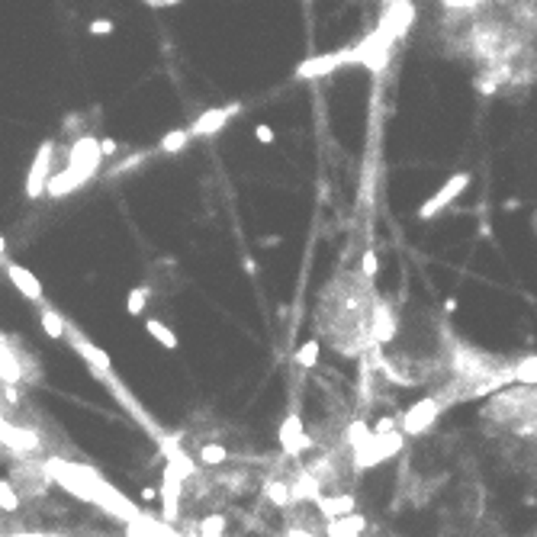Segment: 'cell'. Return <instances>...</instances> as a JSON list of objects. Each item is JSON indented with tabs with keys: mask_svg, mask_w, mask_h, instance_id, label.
Listing matches in <instances>:
<instances>
[{
	"mask_svg": "<svg viewBox=\"0 0 537 537\" xmlns=\"http://www.w3.org/2000/svg\"><path fill=\"white\" fill-rule=\"evenodd\" d=\"M100 142L97 138H77L71 145V158H68V174H71V180L81 187L84 180H90L97 174V168H100Z\"/></svg>",
	"mask_w": 537,
	"mask_h": 537,
	"instance_id": "cell-1",
	"label": "cell"
},
{
	"mask_svg": "<svg viewBox=\"0 0 537 537\" xmlns=\"http://www.w3.org/2000/svg\"><path fill=\"white\" fill-rule=\"evenodd\" d=\"M52 158H55V142L52 138H45L39 151H36V158H32V168L26 174V197L29 200H39L49 187V177H52Z\"/></svg>",
	"mask_w": 537,
	"mask_h": 537,
	"instance_id": "cell-2",
	"label": "cell"
},
{
	"mask_svg": "<svg viewBox=\"0 0 537 537\" xmlns=\"http://www.w3.org/2000/svg\"><path fill=\"white\" fill-rule=\"evenodd\" d=\"M399 451H402V432L373 434L367 447H364V451H358V470H367V466L383 464L386 457H396Z\"/></svg>",
	"mask_w": 537,
	"mask_h": 537,
	"instance_id": "cell-3",
	"label": "cell"
},
{
	"mask_svg": "<svg viewBox=\"0 0 537 537\" xmlns=\"http://www.w3.org/2000/svg\"><path fill=\"white\" fill-rule=\"evenodd\" d=\"M441 415V402H438V396H432V399H421L415 402L405 415H402V432L405 434H421L428 432L434 425V419Z\"/></svg>",
	"mask_w": 537,
	"mask_h": 537,
	"instance_id": "cell-4",
	"label": "cell"
},
{
	"mask_svg": "<svg viewBox=\"0 0 537 537\" xmlns=\"http://www.w3.org/2000/svg\"><path fill=\"white\" fill-rule=\"evenodd\" d=\"M242 106L238 103H229V106H216V110H206V113H200V116L190 123V138L193 136H200V138H206V136H216L219 129H225V123L238 113Z\"/></svg>",
	"mask_w": 537,
	"mask_h": 537,
	"instance_id": "cell-5",
	"label": "cell"
},
{
	"mask_svg": "<svg viewBox=\"0 0 537 537\" xmlns=\"http://www.w3.org/2000/svg\"><path fill=\"white\" fill-rule=\"evenodd\" d=\"M466 187H470V174H453V177L447 180V184H444V187L438 190V193H434L432 200L421 206L419 216H421V219H434V216H438V212H441L451 200H457V197H460V193H464Z\"/></svg>",
	"mask_w": 537,
	"mask_h": 537,
	"instance_id": "cell-6",
	"label": "cell"
},
{
	"mask_svg": "<svg viewBox=\"0 0 537 537\" xmlns=\"http://www.w3.org/2000/svg\"><path fill=\"white\" fill-rule=\"evenodd\" d=\"M64 338H71V348L81 354V358L90 364V370L94 373H110V367H113V360H110V354H106L103 348H97L90 338H84L81 332H68Z\"/></svg>",
	"mask_w": 537,
	"mask_h": 537,
	"instance_id": "cell-7",
	"label": "cell"
},
{
	"mask_svg": "<svg viewBox=\"0 0 537 537\" xmlns=\"http://www.w3.org/2000/svg\"><path fill=\"white\" fill-rule=\"evenodd\" d=\"M280 444H284L286 453H303V451L312 447V438L305 434L303 419H299L296 412H293V415H286L284 425H280Z\"/></svg>",
	"mask_w": 537,
	"mask_h": 537,
	"instance_id": "cell-8",
	"label": "cell"
},
{
	"mask_svg": "<svg viewBox=\"0 0 537 537\" xmlns=\"http://www.w3.org/2000/svg\"><path fill=\"white\" fill-rule=\"evenodd\" d=\"M345 62H351L348 52H332V55H316V58H305L299 68H296V77L299 81H312V77H322V74H332L335 68H341Z\"/></svg>",
	"mask_w": 537,
	"mask_h": 537,
	"instance_id": "cell-9",
	"label": "cell"
},
{
	"mask_svg": "<svg viewBox=\"0 0 537 537\" xmlns=\"http://www.w3.org/2000/svg\"><path fill=\"white\" fill-rule=\"evenodd\" d=\"M7 277L20 290V296H26L29 303H42V280L32 274V271H26L23 264H7Z\"/></svg>",
	"mask_w": 537,
	"mask_h": 537,
	"instance_id": "cell-10",
	"label": "cell"
},
{
	"mask_svg": "<svg viewBox=\"0 0 537 537\" xmlns=\"http://www.w3.org/2000/svg\"><path fill=\"white\" fill-rule=\"evenodd\" d=\"M370 332H373V341H377V345H386V341L396 338V316H392V305L386 303V299H379L377 309H373Z\"/></svg>",
	"mask_w": 537,
	"mask_h": 537,
	"instance_id": "cell-11",
	"label": "cell"
},
{
	"mask_svg": "<svg viewBox=\"0 0 537 537\" xmlns=\"http://www.w3.org/2000/svg\"><path fill=\"white\" fill-rule=\"evenodd\" d=\"M180 486H184V479H180L171 466H164V483H161V489H158V495L164 499V521H174V518L180 515V508H177Z\"/></svg>",
	"mask_w": 537,
	"mask_h": 537,
	"instance_id": "cell-12",
	"label": "cell"
},
{
	"mask_svg": "<svg viewBox=\"0 0 537 537\" xmlns=\"http://www.w3.org/2000/svg\"><path fill=\"white\" fill-rule=\"evenodd\" d=\"M0 441H7L13 451L26 453V451H36V447H39V434L26 432V428H13L7 421H0Z\"/></svg>",
	"mask_w": 537,
	"mask_h": 537,
	"instance_id": "cell-13",
	"label": "cell"
},
{
	"mask_svg": "<svg viewBox=\"0 0 537 537\" xmlns=\"http://www.w3.org/2000/svg\"><path fill=\"white\" fill-rule=\"evenodd\" d=\"M319 512H322L328 521L354 515V495H322V499H319Z\"/></svg>",
	"mask_w": 537,
	"mask_h": 537,
	"instance_id": "cell-14",
	"label": "cell"
},
{
	"mask_svg": "<svg viewBox=\"0 0 537 537\" xmlns=\"http://www.w3.org/2000/svg\"><path fill=\"white\" fill-rule=\"evenodd\" d=\"M0 379H3V383H10V386L23 379L20 358H16V351L7 345V338H0Z\"/></svg>",
	"mask_w": 537,
	"mask_h": 537,
	"instance_id": "cell-15",
	"label": "cell"
},
{
	"mask_svg": "<svg viewBox=\"0 0 537 537\" xmlns=\"http://www.w3.org/2000/svg\"><path fill=\"white\" fill-rule=\"evenodd\" d=\"M145 332L155 338V341H158L164 351H177L180 348L177 335H174V328H171L168 322H161V319H148V322H145Z\"/></svg>",
	"mask_w": 537,
	"mask_h": 537,
	"instance_id": "cell-16",
	"label": "cell"
},
{
	"mask_svg": "<svg viewBox=\"0 0 537 537\" xmlns=\"http://www.w3.org/2000/svg\"><path fill=\"white\" fill-rule=\"evenodd\" d=\"M290 495H293V502H303V499H312V502H319V499H322L319 476L303 473L299 479H296V486H290Z\"/></svg>",
	"mask_w": 537,
	"mask_h": 537,
	"instance_id": "cell-17",
	"label": "cell"
},
{
	"mask_svg": "<svg viewBox=\"0 0 537 537\" xmlns=\"http://www.w3.org/2000/svg\"><path fill=\"white\" fill-rule=\"evenodd\" d=\"M39 322H42V332L52 341H62L64 335H68V325H64L62 312H55L52 305H42V312H39Z\"/></svg>",
	"mask_w": 537,
	"mask_h": 537,
	"instance_id": "cell-18",
	"label": "cell"
},
{
	"mask_svg": "<svg viewBox=\"0 0 537 537\" xmlns=\"http://www.w3.org/2000/svg\"><path fill=\"white\" fill-rule=\"evenodd\" d=\"M364 525H367V521H364L360 515L338 518V521H328V537H360Z\"/></svg>",
	"mask_w": 537,
	"mask_h": 537,
	"instance_id": "cell-19",
	"label": "cell"
},
{
	"mask_svg": "<svg viewBox=\"0 0 537 537\" xmlns=\"http://www.w3.org/2000/svg\"><path fill=\"white\" fill-rule=\"evenodd\" d=\"M264 499H267L271 505H277V508H286L290 502H293V495H290V483H284V479H267V483H264Z\"/></svg>",
	"mask_w": 537,
	"mask_h": 537,
	"instance_id": "cell-20",
	"label": "cell"
},
{
	"mask_svg": "<svg viewBox=\"0 0 537 537\" xmlns=\"http://www.w3.org/2000/svg\"><path fill=\"white\" fill-rule=\"evenodd\" d=\"M190 142V132L187 129H171V132H164V138L158 142V148L164 151V155H177V151H184Z\"/></svg>",
	"mask_w": 537,
	"mask_h": 537,
	"instance_id": "cell-21",
	"label": "cell"
},
{
	"mask_svg": "<svg viewBox=\"0 0 537 537\" xmlns=\"http://www.w3.org/2000/svg\"><path fill=\"white\" fill-rule=\"evenodd\" d=\"M370 438H373V432H370L367 421H351L348 425V444H351V451L354 453L364 451V447L370 444Z\"/></svg>",
	"mask_w": 537,
	"mask_h": 537,
	"instance_id": "cell-22",
	"label": "cell"
},
{
	"mask_svg": "<svg viewBox=\"0 0 537 537\" xmlns=\"http://www.w3.org/2000/svg\"><path fill=\"white\" fill-rule=\"evenodd\" d=\"M148 299H151V286H136V290H129L126 296V312L129 316H142L145 312Z\"/></svg>",
	"mask_w": 537,
	"mask_h": 537,
	"instance_id": "cell-23",
	"label": "cell"
},
{
	"mask_svg": "<svg viewBox=\"0 0 537 537\" xmlns=\"http://www.w3.org/2000/svg\"><path fill=\"white\" fill-rule=\"evenodd\" d=\"M319 351H322V345H319L316 338H312V341H303V345H299V348H296V364H299V367H316L319 364Z\"/></svg>",
	"mask_w": 537,
	"mask_h": 537,
	"instance_id": "cell-24",
	"label": "cell"
},
{
	"mask_svg": "<svg viewBox=\"0 0 537 537\" xmlns=\"http://www.w3.org/2000/svg\"><path fill=\"white\" fill-rule=\"evenodd\" d=\"M20 492L13 489L10 479H0V512H16L20 508Z\"/></svg>",
	"mask_w": 537,
	"mask_h": 537,
	"instance_id": "cell-25",
	"label": "cell"
},
{
	"mask_svg": "<svg viewBox=\"0 0 537 537\" xmlns=\"http://www.w3.org/2000/svg\"><path fill=\"white\" fill-rule=\"evenodd\" d=\"M200 460L206 466H219V464L229 460V451H225L222 444H203V447H200Z\"/></svg>",
	"mask_w": 537,
	"mask_h": 537,
	"instance_id": "cell-26",
	"label": "cell"
},
{
	"mask_svg": "<svg viewBox=\"0 0 537 537\" xmlns=\"http://www.w3.org/2000/svg\"><path fill=\"white\" fill-rule=\"evenodd\" d=\"M225 515H206L200 521V534L203 537H225Z\"/></svg>",
	"mask_w": 537,
	"mask_h": 537,
	"instance_id": "cell-27",
	"label": "cell"
},
{
	"mask_svg": "<svg viewBox=\"0 0 537 537\" xmlns=\"http://www.w3.org/2000/svg\"><path fill=\"white\" fill-rule=\"evenodd\" d=\"M512 379H521V383H537V358H527V360H521V364H515Z\"/></svg>",
	"mask_w": 537,
	"mask_h": 537,
	"instance_id": "cell-28",
	"label": "cell"
},
{
	"mask_svg": "<svg viewBox=\"0 0 537 537\" xmlns=\"http://www.w3.org/2000/svg\"><path fill=\"white\" fill-rule=\"evenodd\" d=\"M113 29H116V23L106 20V16H97V20H90V32H94V36H113Z\"/></svg>",
	"mask_w": 537,
	"mask_h": 537,
	"instance_id": "cell-29",
	"label": "cell"
},
{
	"mask_svg": "<svg viewBox=\"0 0 537 537\" xmlns=\"http://www.w3.org/2000/svg\"><path fill=\"white\" fill-rule=\"evenodd\" d=\"M377 267H379V261H377V251L370 248V251H364V261H360V271H364V277H377Z\"/></svg>",
	"mask_w": 537,
	"mask_h": 537,
	"instance_id": "cell-30",
	"label": "cell"
},
{
	"mask_svg": "<svg viewBox=\"0 0 537 537\" xmlns=\"http://www.w3.org/2000/svg\"><path fill=\"white\" fill-rule=\"evenodd\" d=\"M254 138H258L261 145H274V129L267 126V123H258V126H254Z\"/></svg>",
	"mask_w": 537,
	"mask_h": 537,
	"instance_id": "cell-31",
	"label": "cell"
},
{
	"mask_svg": "<svg viewBox=\"0 0 537 537\" xmlns=\"http://www.w3.org/2000/svg\"><path fill=\"white\" fill-rule=\"evenodd\" d=\"M116 151H119V142H116V138H100V155H103V158H113Z\"/></svg>",
	"mask_w": 537,
	"mask_h": 537,
	"instance_id": "cell-32",
	"label": "cell"
},
{
	"mask_svg": "<svg viewBox=\"0 0 537 537\" xmlns=\"http://www.w3.org/2000/svg\"><path fill=\"white\" fill-rule=\"evenodd\" d=\"M258 245H261V248H277V245H284V235H261Z\"/></svg>",
	"mask_w": 537,
	"mask_h": 537,
	"instance_id": "cell-33",
	"label": "cell"
},
{
	"mask_svg": "<svg viewBox=\"0 0 537 537\" xmlns=\"http://www.w3.org/2000/svg\"><path fill=\"white\" fill-rule=\"evenodd\" d=\"M151 10H168V7H177V0H148Z\"/></svg>",
	"mask_w": 537,
	"mask_h": 537,
	"instance_id": "cell-34",
	"label": "cell"
},
{
	"mask_svg": "<svg viewBox=\"0 0 537 537\" xmlns=\"http://www.w3.org/2000/svg\"><path fill=\"white\" fill-rule=\"evenodd\" d=\"M142 499H145V502H151V499H158V489H151V486H145V489H142Z\"/></svg>",
	"mask_w": 537,
	"mask_h": 537,
	"instance_id": "cell-35",
	"label": "cell"
},
{
	"mask_svg": "<svg viewBox=\"0 0 537 537\" xmlns=\"http://www.w3.org/2000/svg\"><path fill=\"white\" fill-rule=\"evenodd\" d=\"M245 274H258V264H254V258H245Z\"/></svg>",
	"mask_w": 537,
	"mask_h": 537,
	"instance_id": "cell-36",
	"label": "cell"
},
{
	"mask_svg": "<svg viewBox=\"0 0 537 537\" xmlns=\"http://www.w3.org/2000/svg\"><path fill=\"white\" fill-rule=\"evenodd\" d=\"M3 254H7V235L0 232V258H3Z\"/></svg>",
	"mask_w": 537,
	"mask_h": 537,
	"instance_id": "cell-37",
	"label": "cell"
}]
</instances>
